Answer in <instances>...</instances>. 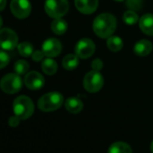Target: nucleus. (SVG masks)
<instances>
[{
  "label": "nucleus",
  "mask_w": 153,
  "mask_h": 153,
  "mask_svg": "<svg viewBox=\"0 0 153 153\" xmlns=\"http://www.w3.org/2000/svg\"><path fill=\"white\" fill-rule=\"evenodd\" d=\"M117 26L116 18L111 14H102L96 17L93 23L94 33L100 38L106 39L113 35Z\"/></svg>",
  "instance_id": "obj_1"
},
{
  "label": "nucleus",
  "mask_w": 153,
  "mask_h": 153,
  "mask_svg": "<svg viewBox=\"0 0 153 153\" xmlns=\"http://www.w3.org/2000/svg\"><path fill=\"white\" fill-rule=\"evenodd\" d=\"M13 110L15 115L21 120H26L31 117L34 112V105L32 99L26 96H20L14 101Z\"/></svg>",
  "instance_id": "obj_2"
},
{
  "label": "nucleus",
  "mask_w": 153,
  "mask_h": 153,
  "mask_svg": "<svg viewBox=\"0 0 153 153\" xmlns=\"http://www.w3.org/2000/svg\"><path fill=\"white\" fill-rule=\"evenodd\" d=\"M63 96L59 92H51L42 96L38 101V107L43 112H52L59 109L63 104Z\"/></svg>",
  "instance_id": "obj_3"
},
{
  "label": "nucleus",
  "mask_w": 153,
  "mask_h": 153,
  "mask_svg": "<svg viewBox=\"0 0 153 153\" xmlns=\"http://www.w3.org/2000/svg\"><path fill=\"white\" fill-rule=\"evenodd\" d=\"M44 9L51 18H61L68 11V0H46Z\"/></svg>",
  "instance_id": "obj_4"
},
{
  "label": "nucleus",
  "mask_w": 153,
  "mask_h": 153,
  "mask_svg": "<svg viewBox=\"0 0 153 153\" xmlns=\"http://www.w3.org/2000/svg\"><path fill=\"white\" fill-rule=\"evenodd\" d=\"M22 87V79L16 73H9L4 76L0 81V88L7 94H16L21 90Z\"/></svg>",
  "instance_id": "obj_5"
},
{
  "label": "nucleus",
  "mask_w": 153,
  "mask_h": 153,
  "mask_svg": "<svg viewBox=\"0 0 153 153\" xmlns=\"http://www.w3.org/2000/svg\"><path fill=\"white\" fill-rule=\"evenodd\" d=\"M83 84L87 91L96 93L102 88L104 85V78L99 71L92 70L85 76Z\"/></svg>",
  "instance_id": "obj_6"
},
{
  "label": "nucleus",
  "mask_w": 153,
  "mask_h": 153,
  "mask_svg": "<svg viewBox=\"0 0 153 153\" xmlns=\"http://www.w3.org/2000/svg\"><path fill=\"white\" fill-rule=\"evenodd\" d=\"M18 44L17 34L9 28L0 30V48L6 51L14 50Z\"/></svg>",
  "instance_id": "obj_7"
},
{
  "label": "nucleus",
  "mask_w": 153,
  "mask_h": 153,
  "mask_svg": "<svg viewBox=\"0 0 153 153\" xmlns=\"http://www.w3.org/2000/svg\"><path fill=\"white\" fill-rule=\"evenodd\" d=\"M96 51V45L92 40L88 38L81 39L78 42L75 46V53L79 59H88L90 58Z\"/></svg>",
  "instance_id": "obj_8"
},
{
  "label": "nucleus",
  "mask_w": 153,
  "mask_h": 153,
  "mask_svg": "<svg viewBox=\"0 0 153 153\" xmlns=\"http://www.w3.org/2000/svg\"><path fill=\"white\" fill-rule=\"evenodd\" d=\"M10 10L16 18L25 19L31 14L32 6L28 0H12Z\"/></svg>",
  "instance_id": "obj_9"
},
{
  "label": "nucleus",
  "mask_w": 153,
  "mask_h": 153,
  "mask_svg": "<svg viewBox=\"0 0 153 153\" xmlns=\"http://www.w3.org/2000/svg\"><path fill=\"white\" fill-rule=\"evenodd\" d=\"M25 84L31 90H38L43 87L44 78L37 71H31L25 76Z\"/></svg>",
  "instance_id": "obj_10"
},
{
  "label": "nucleus",
  "mask_w": 153,
  "mask_h": 153,
  "mask_svg": "<svg viewBox=\"0 0 153 153\" xmlns=\"http://www.w3.org/2000/svg\"><path fill=\"white\" fill-rule=\"evenodd\" d=\"M62 46L59 40L55 38H50L46 40L42 44V51L45 56L49 58H54L59 55L61 52Z\"/></svg>",
  "instance_id": "obj_11"
},
{
  "label": "nucleus",
  "mask_w": 153,
  "mask_h": 153,
  "mask_svg": "<svg viewBox=\"0 0 153 153\" xmlns=\"http://www.w3.org/2000/svg\"><path fill=\"white\" fill-rule=\"evenodd\" d=\"M75 6L80 13L90 15L97 10L98 0H75Z\"/></svg>",
  "instance_id": "obj_12"
},
{
  "label": "nucleus",
  "mask_w": 153,
  "mask_h": 153,
  "mask_svg": "<svg viewBox=\"0 0 153 153\" xmlns=\"http://www.w3.org/2000/svg\"><path fill=\"white\" fill-rule=\"evenodd\" d=\"M139 25L142 33L147 35H153V15H144L140 19Z\"/></svg>",
  "instance_id": "obj_13"
},
{
  "label": "nucleus",
  "mask_w": 153,
  "mask_h": 153,
  "mask_svg": "<svg viewBox=\"0 0 153 153\" xmlns=\"http://www.w3.org/2000/svg\"><path fill=\"white\" fill-rule=\"evenodd\" d=\"M153 49L152 43L148 41V40H140L138 42H136L135 46H134V52L135 54H137L138 56L143 57V56H147L149 55L151 51Z\"/></svg>",
  "instance_id": "obj_14"
},
{
  "label": "nucleus",
  "mask_w": 153,
  "mask_h": 153,
  "mask_svg": "<svg viewBox=\"0 0 153 153\" xmlns=\"http://www.w3.org/2000/svg\"><path fill=\"white\" fill-rule=\"evenodd\" d=\"M65 107L71 114H79L83 109V103L76 97H69L66 100Z\"/></svg>",
  "instance_id": "obj_15"
},
{
  "label": "nucleus",
  "mask_w": 153,
  "mask_h": 153,
  "mask_svg": "<svg viewBox=\"0 0 153 153\" xmlns=\"http://www.w3.org/2000/svg\"><path fill=\"white\" fill-rule=\"evenodd\" d=\"M79 58L76 54H68L62 60V66L67 70H73L79 66Z\"/></svg>",
  "instance_id": "obj_16"
},
{
  "label": "nucleus",
  "mask_w": 153,
  "mask_h": 153,
  "mask_svg": "<svg viewBox=\"0 0 153 153\" xmlns=\"http://www.w3.org/2000/svg\"><path fill=\"white\" fill-rule=\"evenodd\" d=\"M107 153H132V150L127 143L116 141L109 147Z\"/></svg>",
  "instance_id": "obj_17"
},
{
  "label": "nucleus",
  "mask_w": 153,
  "mask_h": 153,
  "mask_svg": "<svg viewBox=\"0 0 153 153\" xmlns=\"http://www.w3.org/2000/svg\"><path fill=\"white\" fill-rule=\"evenodd\" d=\"M51 31L55 34L61 35V34L66 33V31L68 29V25H67V22L65 20H63L61 18H56L51 23Z\"/></svg>",
  "instance_id": "obj_18"
},
{
  "label": "nucleus",
  "mask_w": 153,
  "mask_h": 153,
  "mask_svg": "<svg viewBox=\"0 0 153 153\" xmlns=\"http://www.w3.org/2000/svg\"><path fill=\"white\" fill-rule=\"evenodd\" d=\"M42 71L47 75H54L58 70V65L54 59L51 58H47L42 60Z\"/></svg>",
  "instance_id": "obj_19"
},
{
  "label": "nucleus",
  "mask_w": 153,
  "mask_h": 153,
  "mask_svg": "<svg viewBox=\"0 0 153 153\" xmlns=\"http://www.w3.org/2000/svg\"><path fill=\"white\" fill-rule=\"evenodd\" d=\"M107 47L110 51L116 52L122 50L123 46V42L119 36H110L107 38Z\"/></svg>",
  "instance_id": "obj_20"
},
{
  "label": "nucleus",
  "mask_w": 153,
  "mask_h": 153,
  "mask_svg": "<svg viewBox=\"0 0 153 153\" xmlns=\"http://www.w3.org/2000/svg\"><path fill=\"white\" fill-rule=\"evenodd\" d=\"M18 51L23 57H29L33 53V47L32 43L25 42L17 45Z\"/></svg>",
  "instance_id": "obj_21"
},
{
  "label": "nucleus",
  "mask_w": 153,
  "mask_h": 153,
  "mask_svg": "<svg viewBox=\"0 0 153 153\" xmlns=\"http://www.w3.org/2000/svg\"><path fill=\"white\" fill-rule=\"evenodd\" d=\"M123 21H124V23L126 25H135L138 22L139 17H138V15L134 11L129 10V11H126L123 14Z\"/></svg>",
  "instance_id": "obj_22"
},
{
  "label": "nucleus",
  "mask_w": 153,
  "mask_h": 153,
  "mask_svg": "<svg viewBox=\"0 0 153 153\" xmlns=\"http://www.w3.org/2000/svg\"><path fill=\"white\" fill-rule=\"evenodd\" d=\"M14 68H15V71H16V74L24 75V74L27 73V71L29 69V63L26 60L20 59V60L16 62Z\"/></svg>",
  "instance_id": "obj_23"
},
{
  "label": "nucleus",
  "mask_w": 153,
  "mask_h": 153,
  "mask_svg": "<svg viewBox=\"0 0 153 153\" xmlns=\"http://www.w3.org/2000/svg\"><path fill=\"white\" fill-rule=\"evenodd\" d=\"M9 60H10L9 55L3 51H0V68L7 67V64L9 63Z\"/></svg>",
  "instance_id": "obj_24"
},
{
  "label": "nucleus",
  "mask_w": 153,
  "mask_h": 153,
  "mask_svg": "<svg viewBox=\"0 0 153 153\" xmlns=\"http://www.w3.org/2000/svg\"><path fill=\"white\" fill-rule=\"evenodd\" d=\"M127 6L133 10H139L141 7V0H128Z\"/></svg>",
  "instance_id": "obj_25"
},
{
  "label": "nucleus",
  "mask_w": 153,
  "mask_h": 153,
  "mask_svg": "<svg viewBox=\"0 0 153 153\" xmlns=\"http://www.w3.org/2000/svg\"><path fill=\"white\" fill-rule=\"evenodd\" d=\"M92 68L93 70L100 71L103 68V61L100 59H96L92 61Z\"/></svg>",
  "instance_id": "obj_26"
},
{
  "label": "nucleus",
  "mask_w": 153,
  "mask_h": 153,
  "mask_svg": "<svg viewBox=\"0 0 153 153\" xmlns=\"http://www.w3.org/2000/svg\"><path fill=\"white\" fill-rule=\"evenodd\" d=\"M44 53L42 51H33V53L32 54V58L34 61H41L42 60V59L44 58Z\"/></svg>",
  "instance_id": "obj_27"
},
{
  "label": "nucleus",
  "mask_w": 153,
  "mask_h": 153,
  "mask_svg": "<svg viewBox=\"0 0 153 153\" xmlns=\"http://www.w3.org/2000/svg\"><path fill=\"white\" fill-rule=\"evenodd\" d=\"M20 120H21L20 118H18L16 115H15V116H12V117L9 118L8 123H9V125H10L11 127H16V126L19 125Z\"/></svg>",
  "instance_id": "obj_28"
},
{
  "label": "nucleus",
  "mask_w": 153,
  "mask_h": 153,
  "mask_svg": "<svg viewBox=\"0 0 153 153\" xmlns=\"http://www.w3.org/2000/svg\"><path fill=\"white\" fill-rule=\"evenodd\" d=\"M7 6V0H0V11H3Z\"/></svg>",
  "instance_id": "obj_29"
},
{
  "label": "nucleus",
  "mask_w": 153,
  "mask_h": 153,
  "mask_svg": "<svg viewBox=\"0 0 153 153\" xmlns=\"http://www.w3.org/2000/svg\"><path fill=\"white\" fill-rule=\"evenodd\" d=\"M150 150H151V152L153 153V140H152V142H151V144H150Z\"/></svg>",
  "instance_id": "obj_30"
},
{
  "label": "nucleus",
  "mask_w": 153,
  "mask_h": 153,
  "mask_svg": "<svg viewBox=\"0 0 153 153\" xmlns=\"http://www.w3.org/2000/svg\"><path fill=\"white\" fill-rule=\"evenodd\" d=\"M2 24H3V21H2L1 16H0V28H1V26H2Z\"/></svg>",
  "instance_id": "obj_31"
},
{
  "label": "nucleus",
  "mask_w": 153,
  "mask_h": 153,
  "mask_svg": "<svg viewBox=\"0 0 153 153\" xmlns=\"http://www.w3.org/2000/svg\"><path fill=\"white\" fill-rule=\"evenodd\" d=\"M114 1H117V2H123L124 0H114Z\"/></svg>",
  "instance_id": "obj_32"
}]
</instances>
